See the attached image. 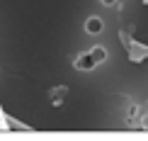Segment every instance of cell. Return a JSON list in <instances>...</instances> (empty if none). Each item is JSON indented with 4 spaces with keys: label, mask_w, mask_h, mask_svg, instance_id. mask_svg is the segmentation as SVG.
<instances>
[{
    "label": "cell",
    "mask_w": 148,
    "mask_h": 141,
    "mask_svg": "<svg viewBox=\"0 0 148 141\" xmlns=\"http://www.w3.org/2000/svg\"><path fill=\"white\" fill-rule=\"evenodd\" d=\"M146 5H148V0H146Z\"/></svg>",
    "instance_id": "obj_1"
}]
</instances>
